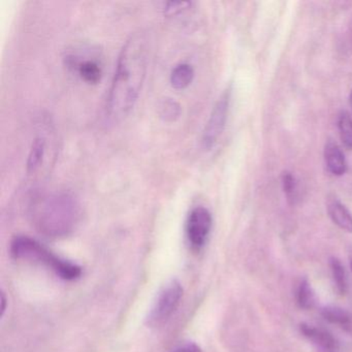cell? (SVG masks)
Segmentation results:
<instances>
[{
    "label": "cell",
    "mask_w": 352,
    "mask_h": 352,
    "mask_svg": "<svg viewBox=\"0 0 352 352\" xmlns=\"http://www.w3.org/2000/svg\"><path fill=\"white\" fill-rule=\"evenodd\" d=\"M148 63L147 36L144 32L131 34L121 49L107 96L104 109L109 122H120L135 108L147 77Z\"/></svg>",
    "instance_id": "1"
},
{
    "label": "cell",
    "mask_w": 352,
    "mask_h": 352,
    "mask_svg": "<svg viewBox=\"0 0 352 352\" xmlns=\"http://www.w3.org/2000/svg\"><path fill=\"white\" fill-rule=\"evenodd\" d=\"M30 218L34 228L47 238H65L79 226L82 208L71 192L53 191L34 197L30 206Z\"/></svg>",
    "instance_id": "2"
},
{
    "label": "cell",
    "mask_w": 352,
    "mask_h": 352,
    "mask_svg": "<svg viewBox=\"0 0 352 352\" xmlns=\"http://www.w3.org/2000/svg\"><path fill=\"white\" fill-rule=\"evenodd\" d=\"M11 253L16 259L43 265L63 280L73 281L81 277L82 269L76 263L51 252L44 245L30 236H16L11 243Z\"/></svg>",
    "instance_id": "3"
},
{
    "label": "cell",
    "mask_w": 352,
    "mask_h": 352,
    "mask_svg": "<svg viewBox=\"0 0 352 352\" xmlns=\"http://www.w3.org/2000/svg\"><path fill=\"white\" fill-rule=\"evenodd\" d=\"M183 296V287L180 282L170 280L160 290L148 315V324L160 327L173 316Z\"/></svg>",
    "instance_id": "4"
},
{
    "label": "cell",
    "mask_w": 352,
    "mask_h": 352,
    "mask_svg": "<svg viewBox=\"0 0 352 352\" xmlns=\"http://www.w3.org/2000/svg\"><path fill=\"white\" fill-rule=\"evenodd\" d=\"M230 104V89H226L218 98L214 104L213 110L210 114L209 119L206 123L201 135V146L204 149L211 150L217 144L218 140L221 137L226 121H228V111Z\"/></svg>",
    "instance_id": "5"
},
{
    "label": "cell",
    "mask_w": 352,
    "mask_h": 352,
    "mask_svg": "<svg viewBox=\"0 0 352 352\" xmlns=\"http://www.w3.org/2000/svg\"><path fill=\"white\" fill-rule=\"evenodd\" d=\"M211 213L207 208L195 207L191 210L186 221V236L189 244L195 250L205 246L212 230Z\"/></svg>",
    "instance_id": "6"
},
{
    "label": "cell",
    "mask_w": 352,
    "mask_h": 352,
    "mask_svg": "<svg viewBox=\"0 0 352 352\" xmlns=\"http://www.w3.org/2000/svg\"><path fill=\"white\" fill-rule=\"evenodd\" d=\"M300 331L317 352H340L339 342L327 329L302 322Z\"/></svg>",
    "instance_id": "7"
},
{
    "label": "cell",
    "mask_w": 352,
    "mask_h": 352,
    "mask_svg": "<svg viewBox=\"0 0 352 352\" xmlns=\"http://www.w3.org/2000/svg\"><path fill=\"white\" fill-rule=\"evenodd\" d=\"M67 65L77 72L78 76L88 84L100 83L102 77V67L98 60L72 56L67 58Z\"/></svg>",
    "instance_id": "8"
},
{
    "label": "cell",
    "mask_w": 352,
    "mask_h": 352,
    "mask_svg": "<svg viewBox=\"0 0 352 352\" xmlns=\"http://www.w3.org/2000/svg\"><path fill=\"white\" fill-rule=\"evenodd\" d=\"M324 160L327 170L333 176H343L347 170L345 154L335 142H327L325 145Z\"/></svg>",
    "instance_id": "9"
},
{
    "label": "cell",
    "mask_w": 352,
    "mask_h": 352,
    "mask_svg": "<svg viewBox=\"0 0 352 352\" xmlns=\"http://www.w3.org/2000/svg\"><path fill=\"white\" fill-rule=\"evenodd\" d=\"M327 213L338 228L352 234L351 212L339 199L333 197L327 201Z\"/></svg>",
    "instance_id": "10"
},
{
    "label": "cell",
    "mask_w": 352,
    "mask_h": 352,
    "mask_svg": "<svg viewBox=\"0 0 352 352\" xmlns=\"http://www.w3.org/2000/svg\"><path fill=\"white\" fill-rule=\"evenodd\" d=\"M321 315L331 324L338 325L343 331H352V316L345 309L337 306H327L321 310Z\"/></svg>",
    "instance_id": "11"
},
{
    "label": "cell",
    "mask_w": 352,
    "mask_h": 352,
    "mask_svg": "<svg viewBox=\"0 0 352 352\" xmlns=\"http://www.w3.org/2000/svg\"><path fill=\"white\" fill-rule=\"evenodd\" d=\"M47 152V140L43 135H38L32 142L30 148V155L28 158V174H34L36 170H40L44 162L45 156Z\"/></svg>",
    "instance_id": "12"
},
{
    "label": "cell",
    "mask_w": 352,
    "mask_h": 352,
    "mask_svg": "<svg viewBox=\"0 0 352 352\" xmlns=\"http://www.w3.org/2000/svg\"><path fill=\"white\" fill-rule=\"evenodd\" d=\"M195 69L188 63H180L173 69L170 81L177 90L186 89L195 79Z\"/></svg>",
    "instance_id": "13"
},
{
    "label": "cell",
    "mask_w": 352,
    "mask_h": 352,
    "mask_svg": "<svg viewBox=\"0 0 352 352\" xmlns=\"http://www.w3.org/2000/svg\"><path fill=\"white\" fill-rule=\"evenodd\" d=\"M316 296L308 279H302L296 289V302L304 310H311L316 305Z\"/></svg>",
    "instance_id": "14"
},
{
    "label": "cell",
    "mask_w": 352,
    "mask_h": 352,
    "mask_svg": "<svg viewBox=\"0 0 352 352\" xmlns=\"http://www.w3.org/2000/svg\"><path fill=\"white\" fill-rule=\"evenodd\" d=\"M329 267H331V276H333L336 289L341 296H344L348 289L347 275H346L345 267H344V265H342L341 261L337 257H331L329 259Z\"/></svg>",
    "instance_id": "15"
},
{
    "label": "cell",
    "mask_w": 352,
    "mask_h": 352,
    "mask_svg": "<svg viewBox=\"0 0 352 352\" xmlns=\"http://www.w3.org/2000/svg\"><path fill=\"white\" fill-rule=\"evenodd\" d=\"M181 112L182 109L180 104L173 98H164L158 104V115L164 122H175L180 118Z\"/></svg>",
    "instance_id": "16"
},
{
    "label": "cell",
    "mask_w": 352,
    "mask_h": 352,
    "mask_svg": "<svg viewBox=\"0 0 352 352\" xmlns=\"http://www.w3.org/2000/svg\"><path fill=\"white\" fill-rule=\"evenodd\" d=\"M340 138L348 149L352 150V117L348 112H342L338 117Z\"/></svg>",
    "instance_id": "17"
},
{
    "label": "cell",
    "mask_w": 352,
    "mask_h": 352,
    "mask_svg": "<svg viewBox=\"0 0 352 352\" xmlns=\"http://www.w3.org/2000/svg\"><path fill=\"white\" fill-rule=\"evenodd\" d=\"M282 187L287 197L288 203L294 205L298 199V184L292 173L284 172L282 175Z\"/></svg>",
    "instance_id": "18"
},
{
    "label": "cell",
    "mask_w": 352,
    "mask_h": 352,
    "mask_svg": "<svg viewBox=\"0 0 352 352\" xmlns=\"http://www.w3.org/2000/svg\"><path fill=\"white\" fill-rule=\"evenodd\" d=\"M192 3H174V1H170V3H166L164 6V14L166 16H175L178 15V14L183 13L184 11H187L189 8L191 7Z\"/></svg>",
    "instance_id": "19"
},
{
    "label": "cell",
    "mask_w": 352,
    "mask_h": 352,
    "mask_svg": "<svg viewBox=\"0 0 352 352\" xmlns=\"http://www.w3.org/2000/svg\"><path fill=\"white\" fill-rule=\"evenodd\" d=\"M172 352H203V350L195 343H185L175 348Z\"/></svg>",
    "instance_id": "20"
},
{
    "label": "cell",
    "mask_w": 352,
    "mask_h": 352,
    "mask_svg": "<svg viewBox=\"0 0 352 352\" xmlns=\"http://www.w3.org/2000/svg\"><path fill=\"white\" fill-rule=\"evenodd\" d=\"M1 302H3V308H1V316H3L6 311V304H7V298H6L5 292L1 294Z\"/></svg>",
    "instance_id": "21"
},
{
    "label": "cell",
    "mask_w": 352,
    "mask_h": 352,
    "mask_svg": "<svg viewBox=\"0 0 352 352\" xmlns=\"http://www.w3.org/2000/svg\"><path fill=\"white\" fill-rule=\"evenodd\" d=\"M349 104H350V107H351V110H352V89H351V92H350V96H349Z\"/></svg>",
    "instance_id": "22"
},
{
    "label": "cell",
    "mask_w": 352,
    "mask_h": 352,
    "mask_svg": "<svg viewBox=\"0 0 352 352\" xmlns=\"http://www.w3.org/2000/svg\"><path fill=\"white\" fill-rule=\"evenodd\" d=\"M350 269H351L352 271V255L350 256Z\"/></svg>",
    "instance_id": "23"
}]
</instances>
